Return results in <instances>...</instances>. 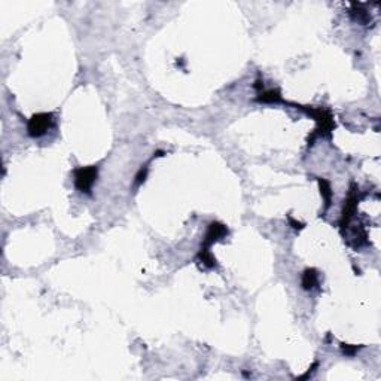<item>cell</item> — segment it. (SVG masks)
<instances>
[{"label": "cell", "mask_w": 381, "mask_h": 381, "mask_svg": "<svg viewBox=\"0 0 381 381\" xmlns=\"http://www.w3.org/2000/svg\"><path fill=\"white\" fill-rule=\"evenodd\" d=\"M228 228L220 223V222H212L207 228V233L203 238V243H201V247H206V249H210L212 244L223 240L226 236H228Z\"/></svg>", "instance_id": "5"}, {"label": "cell", "mask_w": 381, "mask_h": 381, "mask_svg": "<svg viewBox=\"0 0 381 381\" xmlns=\"http://www.w3.org/2000/svg\"><path fill=\"white\" fill-rule=\"evenodd\" d=\"M287 104L295 106L296 109L306 112L307 115H310L311 118L316 119L317 128L309 137V146H311L317 137H328V139H331L332 131L335 128V121H333L332 113L328 109H325V107H311V106H301V104H295V103H287Z\"/></svg>", "instance_id": "1"}, {"label": "cell", "mask_w": 381, "mask_h": 381, "mask_svg": "<svg viewBox=\"0 0 381 381\" xmlns=\"http://www.w3.org/2000/svg\"><path fill=\"white\" fill-rule=\"evenodd\" d=\"M197 259H198L200 262H203V265L207 266V268H214V266H216V258L212 255L210 249L201 247V250H200L198 255H197Z\"/></svg>", "instance_id": "9"}, {"label": "cell", "mask_w": 381, "mask_h": 381, "mask_svg": "<svg viewBox=\"0 0 381 381\" xmlns=\"http://www.w3.org/2000/svg\"><path fill=\"white\" fill-rule=\"evenodd\" d=\"M287 219H289V223H290V226L293 228V230H302V228L306 226L304 223H301V222L295 220V219H293V216H290V214L287 216Z\"/></svg>", "instance_id": "13"}, {"label": "cell", "mask_w": 381, "mask_h": 381, "mask_svg": "<svg viewBox=\"0 0 381 381\" xmlns=\"http://www.w3.org/2000/svg\"><path fill=\"white\" fill-rule=\"evenodd\" d=\"M98 176V168L95 166L81 167L74 170V186L81 192L91 194V188Z\"/></svg>", "instance_id": "3"}, {"label": "cell", "mask_w": 381, "mask_h": 381, "mask_svg": "<svg viewBox=\"0 0 381 381\" xmlns=\"http://www.w3.org/2000/svg\"><path fill=\"white\" fill-rule=\"evenodd\" d=\"M352 17L356 20V21H359V23H362V24H368L369 23V20H371V15L365 11V9H362V5L360 3H352Z\"/></svg>", "instance_id": "10"}, {"label": "cell", "mask_w": 381, "mask_h": 381, "mask_svg": "<svg viewBox=\"0 0 381 381\" xmlns=\"http://www.w3.org/2000/svg\"><path fill=\"white\" fill-rule=\"evenodd\" d=\"M258 103H280L283 101L282 94L279 90H268V91H261L258 93V97L255 98Z\"/></svg>", "instance_id": "7"}, {"label": "cell", "mask_w": 381, "mask_h": 381, "mask_svg": "<svg viewBox=\"0 0 381 381\" xmlns=\"http://www.w3.org/2000/svg\"><path fill=\"white\" fill-rule=\"evenodd\" d=\"M362 349V346H350V344H341V350L346 356H355L359 350Z\"/></svg>", "instance_id": "12"}, {"label": "cell", "mask_w": 381, "mask_h": 381, "mask_svg": "<svg viewBox=\"0 0 381 381\" xmlns=\"http://www.w3.org/2000/svg\"><path fill=\"white\" fill-rule=\"evenodd\" d=\"M52 124H54L52 113L48 112L36 113L27 122V133L30 137H41L52 127Z\"/></svg>", "instance_id": "2"}, {"label": "cell", "mask_w": 381, "mask_h": 381, "mask_svg": "<svg viewBox=\"0 0 381 381\" xmlns=\"http://www.w3.org/2000/svg\"><path fill=\"white\" fill-rule=\"evenodd\" d=\"M147 166H149V163L144 164V166H142L140 170L137 171V174H136V177H134V188H139V186L146 180V177H147V171H149Z\"/></svg>", "instance_id": "11"}, {"label": "cell", "mask_w": 381, "mask_h": 381, "mask_svg": "<svg viewBox=\"0 0 381 381\" xmlns=\"http://www.w3.org/2000/svg\"><path fill=\"white\" fill-rule=\"evenodd\" d=\"M317 182H319V188H320V194H322V197H323V200H325V207H323V214H325L326 210H328V209L331 207V204H332V189H331V185H329L328 180L319 177Z\"/></svg>", "instance_id": "8"}, {"label": "cell", "mask_w": 381, "mask_h": 381, "mask_svg": "<svg viewBox=\"0 0 381 381\" xmlns=\"http://www.w3.org/2000/svg\"><path fill=\"white\" fill-rule=\"evenodd\" d=\"M357 203H359V188L353 183L350 188L349 197L344 203V207H342V214H341V220H339V226H341V233L347 230V226L357 209Z\"/></svg>", "instance_id": "4"}, {"label": "cell", "mask_w": 381, "mask_h": 381, "mask_svg": "<svg viewBox=\"0 0 381 381\" xmlns=\"http://www.w3.org/2000/svg\"><path fill=\"white\" fill-rule=\"evenodd\" d=\"M317 285H319V274L314 268H307L302 273L301 286L304 290H313Z\"/></svg>", "instance_id": "6"}]
</instances>
